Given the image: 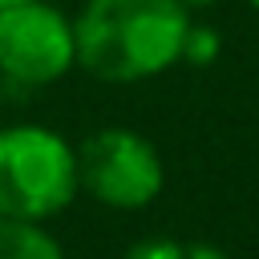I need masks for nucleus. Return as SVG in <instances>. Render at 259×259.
Returning a JSON list of instances; mask_svg holds the SVG:
<instances>
[{
	"mask_svg": "<svg viewBox=\"0 0 259 259\" xmlns=\"http://www.w3.org/2000/svg\"><path fill=\"white\" fill-rule=\"evenodd\" d=\"M190 8L182 0H85L73 16L77 65L113 85L162 77L182 61Z\"/></svg>",
	"mask_w": 259,
	"mask_h": 259,
	"instance_id": "1",
	"label": "nucleus"
},
{
	"mask_svg": "<svg viewBox=\"0 0 259 259\" xmlns=\"http://www.w3.org/2000/svg\"><path fill=\"white\" fill-rule=\"evenodd\" d=\"M81 194L77 146L40 125L16 121L0 130V214L49 223Z\"/></svg>",
	"mask_w": 259,
	"mask_h": 259,
	"instance_id": "2",
	"label": "nucleus"
},
{
	"mask_svg": "<svg viewBox=\"0 0 259 259\" xmlns=\"http://www.w3.org/2000/svg\"><path fill=\"white\" fill-rule=\"evenodd\" d=\"M77 69L73 20L49 4L28 0L0 8V85L16 93L49 89Z\"/></svg>",
	"mask_w": 259,
	"mask_h": 259,
	"instance_id": "3",
	"label": "nucleus"
},
{
	"mask_svg": "<svg viewBox=\"0 0 259 259\" xmlns=\"http://www.w3.org/2000/svg\"><path fill=\"white\" fill-rule=\"evenodd\" d=\"M81 190L109 210H146L162 186L166 166L150 138L130 125H105L77 146Z\"/></svg>",
	"mask_w": 259,
	"mask_h": 259,
	"instance_id": "4",
	"label": "nucleus"
},
{
	"mask_svg": "<svg viewBox=\"0 0 259 259\" xmlns=\"http://www.w3.org/2000/svg\"><path fill=\"white\" fill-rule=\"evenodd\" d=\"M0 259H65V247L45 223L0 214Z\"/></svg>",
	"mask_w": 259,
	"mask_h": 259,
	"instance_id": "5",
	"label": "nucleus"
},
{
	"mask_svg": "<svg viewBox=\"0 0 259 259\" xmlns=\"http://www.w3.org/2000/svg\"><path fill=\"white\" fill-rule=\"evenodd\" d=\"M219 53H223L219 32H214V28H206V24H194V20H190L186 40H182V61H186V65H194V69H202V65H210Z\"/></svg>",
	"mask_w": 259,
	"mask_h": 259,
	"instance_id": "6",
	"label": "nucleus"
},
{
	"mask_svg": "<svg viewBox=\"0 0 259 259\" xmlns=\"http://www.w3.org/2000/svg\"><path fill=\"white\" fill-rule=\"evenodd\" d=\"M121 259H190V247L178 239H166V235H150V239L130 243Z\"/></svg>",
	"mask_w": 259,
	"mask_h": 259,
	"instance_id": "7",
	"label": "nucleus"
},
{
	"mask_svg": "<svg viewBox=\"0 0 259 259\" xmlns=\"http://www.w3.org/2000/svg\"><path fill=\"white\" fill-rule=\"evenodd\" d=\"M190 259H227V255L214 247H190Z\"/></svg>",
	"mask_w": 259,
	"mask_h": 259,
	"instance_id": "8",
	"label": "nucleus"
},
{
	"mask_svg": "<svg viewBox=\"0 0 259 259\" xmlns=\"http://www.w3.org/2000/svg\"><path fill=\"white\" fill-rule=\"evenodd\" d=\"M190 12H198V8H210V4H219V0H182Z\"/></svg>",
	"mask_w": 259,
	"mask_h": 259,
	"instance_id": "9",
	"label": "nucleus"
},
{
	"mask_svg": "<svg viewBox=\"0 0 259 259\" xmlns=\"http://www.w3.org/2000/svg\"><path fill=\"white\" fill-rule=\"evenodd\" d=\"M12 4H28V0H0V8H12Z\"/></svg>",
	"mask_w": 259,
	"mask_h": 259,
	"instance_id": "10",
	"label": "nucleus"
},
{
	"mask_svg": "<svg viewBox=\"0 0 259 259\" xmlns=\"http://www.w3.org/2000/svg\"><path fill=\"white\" fill-rule=\"evenodd\" d=\"M247 4H251V8H255V12H259V0H247Z\"/></svg>",
	"mask_w": 259,
	"mask_h": 259,
	"instance_id": "11",
	"label": "nucleus"
}]
</instances>
